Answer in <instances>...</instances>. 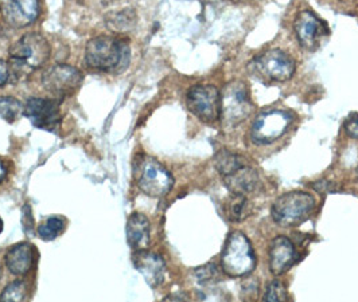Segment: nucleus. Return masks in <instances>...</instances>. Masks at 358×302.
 <instances>
[{
  "instance_id": "1",
  "label": "nucleus",
  "mask_w": 358,
  "mask_h": 302,
  "mask_svg": "<svg viewBox=\"0 0 358 302\" xmlns=\"http://www.w3.org/2000/svg\"><path fill=\"white\" fill-rule=\"evenodd\" d=\"M52 47L39 33H29L18 39L10 49V82H23L33 71L48 62Z\"/></svg>"
},
{
  "instance_id": "2",
  "label": "nucleus",
  "mask_w": 358,
  "mask_h": 302,
  "mask_svg": "<svg viewBox=\"0 0 358 302\" xmlns=\"http://www.w3.org/2000/svg\"><path fill=\"white\" fill-rule=\"evenodd\" d=\"M131 61V49L126 39L101 36L90 39L85 49V62L92 70L122 74Z\"/></svg>"
},
{
  "instance_id": "3",
  "label": "nucleus",
  "mask_w": 358,
  "mask_h": 302,
  "mask_svg": "<svg viewBox=\"0 0 358 302\" xmlns=\"http://www.w3.org/2000/svg\"><path fill=\"white\" fill-rule=\"evenodd\" d=\"M256 267V255L251 241L241 232H232L221 252V270L231 278L250 275Z\"/></svg>"
},
{
  "instance_id": "4",
  "label": "nucleus",
  "mask_w": 358,
  "mask_h": 302,
  "mask_svg": "<svg viewBox=\"0 0 358 302\" xmlns=\"http://www.w3.org/2000/svg\"><path fill=\"white\" fill-rule=\"evenodd\" d=\"M250 91L243 81L234 80L220 93V121L227 129L244 123L251 114Z\"/></svg>"
},
{
  "instance_id": "5",
  "label": "nucleus",
  "mask_w": 358,
  "mask_h": 302,
  "mask_svg": "<svg viewBox=\"0 0 358 302\" xmlns=\"http://www.w3.org/2000/svg\"><path fill=\"white\" fill-rule=\"evenodd\" d=\"M134 176L139 190L151 197L167 195L174 186V178L161 163L147 155H141L134 164Z\"/></svg>"
},
{
  "instance_id": "6",
  "label": "nucleus",
  "mask_w": 358,
  "mask_h": 302,
  "mask_svg": "<svg viewBox=\"0 0 358 302\" xmlns=\"http://www.w3.org/2000/svg\"><path fill=\"white\" fill-rule=\"evenodd\" d=\"M315 209V197L302 191H292L279 196L272 207L271 215L276 225L295 227L303 223Z\"/></svg>"
},
{
  "instance_id": "7",
  "label": "nucleus",
  "mask_w": 358,
  "mask_h": 302,
  "mask_svg": "<svg viewBox=\"0 0 358 302\" xmlns=\"http://www.w3.org/2000/svg\"><path fill=\"white\" fill-rule=\"evenodd\" d=\"M294 123V114L286 109L271 107L256 116L251 125L250 137L256 145H268L279 140Z\"/></svg>"
},
{
  "instance_id": "8",
  "label": "nucleus",
  "mask_w": 358,
  "mask_h": 302,
  "mask_svg": "<svg viewBox=\"0 0 358 302\" xmlns=\"http://www.w3.org/2000/svg\"><path fill=\"white\" fill-rule=\"evenodd\" d=\"M250 65L260 80L269 82H286L296 69L295 61L280 49H271L257 55Z\"/></svg>"
},
{
  "instance_id": "9",
  "label": "nucleus",
  "mask_w": 358,
  "mask_h": 302,
  "mask_svg": "<svg viewBox=\"0 0 358 302\" xmlns=\"http://www.w3.org/2000/svg\"><path fill=\"white\" fill-rule=\"evenodd\" d=\"M83 78V73L73 66L55 65L42 75V85L54 100L61 103L80 89Z\"/></svg>"
},
{
  "instance_id": "10",
  "label": "nucleus",
  "mask_w": 358,
  "mask_h": 302,
  "mask_svg": "<svg viewBox=\"0 0 358 302\" xmlns=\"http://www.w3.org/2000/svg\"><path fill=\"white\" fill-rule=\"evenodd\" d=\"M189 110L203 123L220 120V91L213 85H196L186 94Z\"/></svg>"
},
{
  "instance_id": "11",
  "label": "nucleus",
  "mask_w": 358,
  "mask_h": 302,
  "mask_svg": "<svg viewBox=\"0 0 358 302\" xmlns=\"http://www.w3.org/2000/svg\"><path fill=\"white\" fill-rule=\"evenodd\" d=\"M24 116L38 129L53 132L61 126L59 101L54 98L33 97L24 105Z\"/></svg>"
},
{
  "instance_id": "12",
  "label": "nucleus",
  "mask_w": 358,
  "mask_h": 302,
  "mask_svg": "<svg viewBox=\"0 0 358 302\" xmlns=\"http://www.w3.org/2000/svg\"><path fill=\"white\" fill-rule=\"evenodd\" d=\"M294 31L301 46L313 52L320 46L323 36L327 34V26L313 11L302 10L294 20Z\"/></svg>"
},
{
  "instance_id": "13",
  "label": "nucleus",
  "mask_w": 358,
  "mask_h": 302,
  "mask_svg": "<svg viewBox=\"0 0 358 302\" xmlns=\"http://www.w3.org/2000/svg\"><path fill=\"white\" fill-rule=\"evenodd\" d=\"M0 8L6 23L14 29L33 24L41 14L39 0H3Z\"/></svg>"
},
{
  "instance_id": "14",
  "label": "nucleus",
  "mask_w": 358,
  "mask_h": 302,
  "mask_svg": "<svg viewBox=\"0 0 358 302\" xmlns=\"http://www.w3.org/2000/svg\"><path fill=\"white\" fill-rule=\"evenodd\" d=\"M299 259L295 245L285 235L276 236L269 245V270L279 277L287 273Z\"/></svg>"
},
{
  "instance_id": "15",
  "label": "nucleus",
  "mask_w": 358,
  "mask_h": 302,
  "mask_svg": "<svg viewBox=\"0 0 358 302\" xmlns=\"http://www.w3.org/2000/svg\"><path fill=\"white\" fill-rule=\"evenodd\" d=\"M132 262L151 287H158L163 284L166 275V264L159 254L147 251V249L139 250L134 252Z\"/></svg>"
},
{
  "instance_id": "16",
  "label": "nucleus",
  "mask_w": 358,
  "mask_h": 302,
  "mask_svg": "<svg viewBox=\"0 0 358 302\" xmlns=\"http://www.w3.org/2000/svg\"><path fill=\"white\" fill-rule=\"evenodd\" d=\"M222 179H224L225 187L229 190L232 195H251L260 186L259 174L255 168H252L250 164L240 167L231 175H227Z\"/></svg>"
},
{
  "instance_id": "17",
  "label": "nucleus",
  "mask_w": 358,
  "mask_h": 302,
  "mask_svg": "<svg viewBox=\"0 0 358 302\" xmlns=\"http://www.w3.org/2000/svg\"><path fill=\"white\" fill-rule=\"evenodd\" d=\"M36 259V248L29 242H22L7 252L6 265L14 275L23 277L31 271Z\"/></svg>"
},
{
  "instance_id": "18",
  "label": "nucleus",
  "mask_w": 358,
  "mask_h": 302,
  "mask_svg": "<svg viewBox=\"0 0 358 302\" xmlns=\"http://www.w3.org/2000/svg\"><path fill=\"white\" fill-rule=\"evenodd\" d=\"M127 242L134 251L145 250L151 241L150 220L143 213H134L127 220Z\"/></svg>"
},
{
  "instance_id": "19",
  "label": "nucleus",
  "mask_w": 358,
  "mask_h": 302,
  "mask_svg": "<svg viewBox=\"0 0 358 302\" xmlns=\"http://www.w3.org/2000/svg\"><path fill=\"white\" fill-rule=\"evenodd\" d=\"M248 164V161L245 158H243L241 155L233 153L231 151H220L215 158V169L220 172V175L224 178L227 175H231L236 169H238L240 167Z\"/></svg>"
},
{
  "instance_id": "20",
  "label": "nucleus",
  "mask_w": 358,
  "mask_h": 302,
  "mask_svg": "<svg viewBox=\"0 0 358 302\" xmlns=\"http://www.w3.org/2000/svg\"><path fill=\"white\" fill-rule=\"evenodd\" d=\"M106 24L109 27V30L115 33H128L136 24V15L132 10L110 13L106 18Z\"/></svg>"
},
{
  "instance_id": "21",
  "label": "nucleus",
  "mask_w": 358,
  "mask_h": 302,
  "mask_svg": "<svg viewBox=\"0 0 358 302\" xmlns=\"http://www.w3.org/2000/svg\"><path fill=\"white\" fill-rule=\"evenodd\" d=\"M225 215L231 222L240 223L250 215V202L247 196L232 195L225 204Z\"/></svg>"
},
{
  "instance_id": "22",
  "label": "nucleus",
  "mask_w": 358,
  "mask_h": 302,
  "mask_svg": "<svg viewBox=\"0 0 358 302\" xmlns=\"http://www.w3.org/2000/svg\"><path fill=\"white\" fill-rule=\"evenodd\" d=\"M22 114H24V107L19 100L10 96L0 97V119L13 124Z\"/></svg>"
},
{
  "instance_id": "23",
  "label": "nucleus",
  "mask_w": 358,
  "mask_h": 302,
  "mask_svg": "<svg viewBox=\"0 0 358 302\" xmlns=\"http://www.w3.org/2000/svg\"><path fill=\"white\" fill-rule=\"evenodd\" d=\"M65 230V220L61 216H50L39 227H38V236L42 241H54L57 239Z\"/></svg>"
},
{
  "instance_id": "24",
  "label": "nucleus",
  "mask_w": 358,
  "mask_h": 302,
  "mask_svg": "<svg viewBox=\"0 0 358 302\" xmlns=\"http://www.w3.org/2000/svg\"><path fill=\"white\" fill-rule=\"evenodd\" d=\"M29 297H30V286L26 281L18 280L6 286V289L0 296V301H26Z\"/></svg>"
},
{
  "instance_id": "25",
  "label": "nucleus",
  "mask_w": 358,
  "mask_h": 302,
  "mask_svg": "<svg viewBox=\"0 0 358 302\" xmlns=\"http://www.w3.org/2000/svg\"><path fill=\"white\" fill-rule=\"evenodd\" d=\"M194 274H196L198 282L201 285L215 284L221 280L220 270L215 264H208L205 266L198 267L196 269Z\"/></svg>"
},
{
  "instance_id": "26",
  "label": "nucleus",
  "mask_w": 358,
  "mask_h": 302,
  "mask_svg": "<svg viewBox=\"0 0 358 302\" xmlns=\"http://www.w3.org/2000/svg\"><path fill=\"white\" fill-rule=\"evenodd\" d=\"M287 300H288V293H287L286 286L280 281H272L267 285L266 293L263 296V301L279 302L287 301Z\"/></svg>"
},
{
  "instance_id": "27",
  "label": "nucleus",
  "mask_w": 358,
  "mask_h": 302,
  "mask_svg": "<svg viewBox=\"0 0 358 302\" xmlns=\"http://www.w3.org/2000/svg\"><path fill=\"white\" fill-rule=\"evenodd\" d=\"M345 133L348 135V137L358 140V114H352L343 124Z\"/></svg>"
},
{
  "instance_id": "28",
  "label": "nucleus",
  "mask_w": 358,
  "mask_h": 302,
  "mask_svg": "<svg viewBox=\"0 0 358 302\" xmlns=\"http://www.w3.org/2000/svg\"><path fill=\"white\" fill-rule=\"evenodd\" d=\"M22 223H23V229L27 235H33V225H34V220H33V215H31V210L29 206H24L23 209V219H22Z\"/></svg>"
},
{
  "instance_id": "29",
  "label": "nucleus",
  "mask_w": 358,
  "mask_h": 302,
  "mask_svg": "<svg viewBox=\"0 0 358 302\" xmlns=\"http://www.w3.org/2000/svg\"><path fill=\"white\" fill-rule=\"evenodd\" d=\"M8 82H10L8 62H6L4 59H0V88H3Z\"/></svg>"
},
{
  "instance_id": "30",
  "label": "nucleus",
  "mask_w": 358,
  "mask_h": 302,
  "mask_svg": "<svg viewBox=\"0 0 358 302\" xmlns=\"http://www.w3.org/2000/svg\"><path fill=\"white\" fill-rule=\"evenodd\" d=\"M169 300L183 301V300H187V296H186V294H170L169 297H166V299H164V301H169Z\"/></svg>"
},
{
  "instance_id": "31",
  "label": "nucleus",
  "mask_w": 358,
  "mask_h": 302,
  "mask_svg": "<svg viewBox=\"0 0 358 302\" xmlns=\"http://www.w3.org/2000/svg\"><path fill=\"white\" fill-rule=\"evenodd\" d=\"M6 176H7V168H6V165L0 161V183L4 180Z\"/></svg>"
},
{
  "instance_id": "32",
  "label": "nucleus",
  "mask_w": 358,
  "mask_h": 302,
  "mask_svg": "<svg viewBox=\"0 0 358 302\" xmlns=\"http://www.w3.org/2000/svg\"><path fill=\"white\" fill-rule=\"evenodd\" d=\"M3 229H4V223H3V219L0 218V234L3 232Z\"/></svg>"
},
{
  "instance_id": "33",
  "label": "nucleus",
  "mask_w": 358,
  "mask_h": 302,
  "mask_svg": "<svg viewBox=\"0 0 358 302\" xmlns=\"http://www.w3.org/2000/svg\"><path fill=\"white\" fill-rule=\"evenodd\" d=\"M234 3H243V1H248V0H232Z\"/></svg>"
},
{
  "instance_id": "34",
  "label": "nucleus",
  "mask_w": 358,
  "mask_h": 302,
  "mask_svg": "<svg viewBox=\"0 0 358 302\" xmlns=\"http://www.w3.org/2000/svg\"><path fill=\"white\" fill-rule=\"evenodd\" d=\"M356 174H357V176H358V165H357V169H356Z\"/></svg>"
},
{
  "instance_id": "35",
  "label": "nucleus",
  "mask_w": 358,
  "mask_h": 302,
  "mask_svg": "<svg viewBox=\"0 0 358 302\" xmlns=\"http://www.w3.org/2000/svg\"><path fill=\"white\" fill-rule=\"evenodd\" d=\"M0 11H1V8H0Z\"/></svg>"
}]
</instances>
